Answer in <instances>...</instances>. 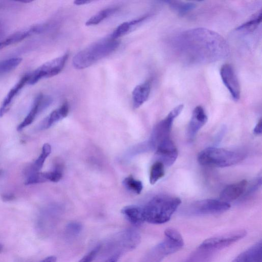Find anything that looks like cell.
Listing matches in <instances>:
<instances>
[{
  "label": "cell",
  "instance_id": "obj_23",
  "mask_svg": "<svg viewBox=\"0 0 262 262\" xmlns=\"http://www.w3.org/2000/svg\"><path fill=\"white\" fill-rule=\"evenodd\" d=\"M261 10L254 15L250 20L238 27L236 30L244 32H252L257 28L261 21Z\"/></svg>",
  "mask_w": 262,
  "mask_h": 262
},
{
  "label": "cell",
  "instance_id": "obj_9",
  "mask_svg": "<svg viewBox=\"0 0 262 262\" xmlns=\"http://www.w3.org/2000/svg\"><path fill=\"white\" fill-rule=\"evenodd\" d=\"M220 75L233 99L237 101L240 98L241 87L232 66L228 63L223 65L220 70Z\"/></svg>",
  "mask_w": 262,
  "mask_h": 262
},
{
  "label": "cell",
  "instance_id": "obj_24",
  "mask_svg": "<svg viewBox=\"0 0 262 262\" xmlns=\"http://www.w3.org/2000/svg\"><path fill=\"white\" fill-rule=\"evenodd\" d=\"M164 165L159 161L155 162L151 167L149 182L151 185L155 184L164 176Z\"/></svg>",
  "mask_w": 262,
  "mask_h": 262
},
{
  "label": "cell",
  "instance_id": "obj_28",
  "mask_svg": "<svg viewBox=\"0 0 262 262\" xmlns=\"http://www.w3.org/2000/svg\"><path fill=\"white\" fill-rule=\"evenodd\" d=\"M25 182V185H30L47 182L44 172H37L30 173L27 176Z\"/></svg>",
  "mask_w": 262,
  "mask_h": 262
},
{
  "label": "cell",
  "instance_id": "obj_16",
  "mask_svg": "<svg viewBox=\"0 0 262 262\" xmlns=\"http://www.w3.org/2000/svg\"><path fill=\"white\" fill-rule=\"evenodd\" d=\"M149 16V15H145L120 24L110 34L109 37L112 39L117 40L119 37L131 32L134 29L146 20Z\"/></svg>",
  "mask_w": 262,
  "mask_h": 262
},
{
  "label": "cell",
  "instance_id": "obj_22",
  "mask_svg": "<svg viewBox=\"0 0 262 262\" xmlns=\"http://www.w3.org/2000/svg\"><path fill=\"white\" fill-rule=\"evenodd\" d=\"M166 2L173 11L181 15H185L196 7V4L191 2L171 1Z\"/></svg>",
  "mask_w": 262,
  "mask_h": 262
},
{
  "label": "cell",
  "instance_id": "obj_32",
  "mask_svg": "<svg viewBox=\"0 0 262 262\" xmlns=\"http://www.w3.org/2000/svg\"><path fill=\"white\" fill-rule=\"evenodd\" d=\"M2 199L3 201L9 202L13 200L15 196L11 193H5L2 195Z\"/></svg>",
  "mask_w": 262,
  "mask_h": 262
},
{
  "label": "cell",
  "instance_id": "obj_27",
  "mask_svg": "<svg viewBox=\"0 0 262 262\" xmlns=\"http://www.w3.org/2000/svg\"><path fill=\"white\" fill-rule=\"evenodd\" d=\"M47 181L57 182L60 180L62 177V168L60 165H56L54 170L44 172Z\"/></svg>",
  "mask_w": 262,
  "mask_h": 262
},
{
  "label": "cell",
  "instance_id": "obj_18",
  "mask_svg": "<svg viewBox=\"0 0 262 262\" xmlns=\"http://www.w3.org/2000/svg\"><path fill=\"white\" fill-rule=\"evenodd\" d=\"M28 80L29 74L24 75L10 90L0 107V117L3 116L9 111L13 99L24 85L28 83Z\"/></svg>",
  "mask_w": 262,
  "mask_h": 262
},
{
  "label": "cell",
  "instance_id": "obj_37",
  "mask_svg": "<svg viewBox=\"0 0 262 262\" xmlns=\"http://www.w3.org/2000/svg\"><path fill=\"white\" fill-rule=\"evenodd\" d=\"M2 246L0 245V251L2 250Z\"/></svg>",
  "mask_w": 262,
  "mask_h": 262
},
{
  "label": "cell",
  "instance_id": "obj_29",
  "mask_svg": "<svg viewBox=\"0 0 262 262\" xmlns=\"http://www.w3.org/2000/svg\"><path fill=\"white\" fill-rule=\"evenodd\" d=\"M82 229V225L77 222H71L67 225L66 233L69 236H75L78 234Z\"/></svg>",
  "mask_w": 262,
  "mask_h": 262
},
{
  "label": "cell",
  "instance_id": "obj_19",
  "mask_svg": "<svg viewBox=\"0 0 262 262\" xmlns=\"http://www.w3.org/2000/svg\"><path fill=\"white\" fill-rule=\"evenodd\" d=\"M122 214L131 224L139 226L144 222L142 208L136 205H128L124 207L121 211Z\"/></svg>",
  "mask_w": 262,
  "mask_h": 262
},
{
  "label": "cell",
  "instance_id": "obj_1",
  "mask_svg": "<svg viewBox=\"0 0 262 262\" xmlns=\"http://www.w3.org/2000/svg\"><path fill=\"white\" fill-rule=\"evenodd\" d=\"M118 40L110 37L97 41L78 52L73 57L75 69H86L114 52L119 46Z\"/></svg>",
  "mask_w": 262,
  "mask_h": 262
},
{
  "label": "cell",
  "instance_id": "obj_30",
  "mask_svg": "<svg viewBox=\"0 0 262 262\" xmlns=\"http://www.w3.org/2000/svg\"><path fill=\"white\" fill-rule=\"evenodd\" d=\"M101 248L100 245H98L93 250L90 251L85 255H84L80 260L78 262H92L97 256L98 252Z\"/></svg>",
  "mask_w": 262,
  "mask_h": 262
},
{
  "label": "cell",
  "instance_id": "obj_12",
  "mask_svg": "<svg viewBox=\"0 0 262 262\" xmlns=\"http://www.w3.org/2000/svg\"><path fill=\"white\" fill-rule=\"evenodd\" d=\"M207 121V116L202 106H196L193 111L187 129V136L192 139Z\"/></svg>",
  "mask_w": 262,
  "mask_h": 262
},
{
  "label": "cell",
  "instance_id": "obj_17",
  "mask_svg": "<svg viewBox=\"0 0 262 262\" xmlns=\"http://www.w3.org/2000/svg\"><path fill=\"white\" fill-rule=\"evenodd\" d=\"M69 111V104L67 102H65L59 107L52 112L49 116L44 119L39 125V128L40 129L49 128L56 122L66 117Z\"/></svg>",
  "mask_w": 262,
  "mask_h": 262
},
{
  "label": "cell",
  "instance_id": "obj_5",
  "mask_svg": "<svg viewBox=\"0 0 262 262\" xmlns=\"http://www.w3.org/2000/svg\"><path fill=\"white\" fill-rule=\"evenodd\" d=\"M246 233L245 230H239L213 236L204 241L199 248L204 251L222 249L243 238Z\"/></svg>",
  "mask_w": 262,
  "mask_h": 262
},
{
  "label": "cell",
  "instance_id": "obj_21",
  "mask_svg": "<svg viewBox=\"0 0 262 262\" xmlns=\"http://www.w3.org/2000/svg\"><path fill=\"white\" fill-rule=\"evenodd\" d=\"M118 9V8L117 7L105 8L88 19L85 22V25L87 26H92L98 25L104 19L115 13Z\"/></svg>",
  "mask_w": 262,
  "mask_h": 262
},
{
  "label": "cell",
  "instance_id": "obj_6",
  "mask_svg": "<svg viewBox=\"0 0 262 262\" xmlns=\"http://www.w3.org/2000/svg\"><path fill=\"white\" fill-rule=\"evenodd\" d=\"M183 107V104L176 106L156 126L152 137V142L155 147L161 142L170 138V134L173 121L181 113Z\"/></svg>",
  "mask_w": 262,
  "mask_h": 262
},
{
  "label": "cell",
  "instance_id": "obj_3",
  "mask_svg": "<svg viewBox=\"0 0 262 262\" xmlns=\"http://www.w3.org/2000/svg\"><path fill=\"white\" fill-rule=\"evenodd\" d=\"M243 154L224 148L208 147L200 152L198 160L200 164L225 167L235 165L242 161Z\"/></svg>",
  "mask_w": 262,
  "mask_h": 262
},
{
  "label": "cell",
  "instance_id": "obj_31",
  "mask_svg": "<svg viewBox=\"0 0 262 262\" xmlns=\"http://www.w3.org/2000/svg\"><path fill=\"white\" fill-rule=\"evenodd\" d=\"M262 132V121L261 119H260V120L258 121L257 123L256 124V126L253 129V133L257 135H260Z\"/></svg>",
  "mask_w": 262,
  "mask_h": 262
},
{
  "label": "cell",
  "instance_id": "obj_4",
  "mask_svg": "<svg viewBox=\"0 0 262 262\" xmlns=\"http://www.w3.org/2000/svg\"><path fill=\"white\" fill-rule=\"evenodd\" d=\"M69 56V53H66L40 66L29 74L28 83L33 85L42 78H50L60 73L63 69Z\"/></svg>",
  "mask_w": 262,
  "mask_h": 262
},
{
  "label": "cell",
  "instance_id": "obj_34",
  "mask_svg": "<svg viewBox=\"0 0 262 262\" xmlns=\"http://www.w3.org/2000/svg\"><path fill=\"white\" fill-rule=\"evenodd\" d=\"M91 1H85V0H75L74 1V4L76 6H81L83 5L88 4L91 3Z\"/></svg>",
  "mask_w": 262,
  "mask_h": 262
},
{
  "label": "cell",
  "instance_id": "obj_10",
  "mask_svg": "<svg viewBox=\"0 0 262 262\" xmlns=\"http://www.w3.org/2000/svg\"><path fill=\"white\" fill-rule=\"evenodd\" d=\"M155 147L156 154L158 158V161L161 162L166 166H170L174 163L178 157V152L170 138L161 142Z\"/></svg>",
  "mask_w": 262,
  "mask_h": 262
},
{
  "label": "cell",
  "instance_id": "obj_25",
  "mask_svg": "<svg viewBox=\"0 0 262 262\" xmlns=\"http://www.w3.org/2000/svg\"><path fill=\"white\" fill-rule=\"evenodd\" d=\"M19 57H12L0 61V74L9 73L15 69L21 62Z\"/></svg>",
  "mask_w": 262,
  "mask_h": 262
},
{
  "label": "cell",
  "instance_id": "obj_13",
  "mask_svg": "<svg viewBox=\"0 0 262 262\" xmlns=\"http://www.w3.org/2000/svg\"><path fill=\"white\" fill-rule=\"evenodd\" d=\"M247 186L246 180L227 186L221 192L220 200L229 203L236 200L245 192Z\"/></svg>",
  "mask_w": 262,
  "mask_h": 262
},
{
  "label": "cell",
  "instance_id": "obj_11",
  "mask_svg": "<svg viewBox=\"0 0 262 262\" xmlns=\"http://www.w3.org/2000/svg\"><path fill=\"white\" fill-rule=\"evenodd\" d=\"M52 99L48 96L39 94L35 99L32 106L24 120L17 127L18 131H20L27 126L30 125L35 119L37 115L47 108L52 103Z\"/></svg>",
  "mask_w": 262,
  "mask_h": 262
},
{
  "label": "cell",
  "instance_id": "obj_7",
  "mask_svg": "<svg viewBox=\"0 0 262 262\" xmlns=\"http://www.w3.org/2000/svg\"><path fill=\"white\" fill-rule=\"evenodd\" d=\"M230 208V205L220 200L205 199L192 203L190 211L194 214L207 215L224 212Z\"/></svg>",
  "mask_w": 262,
  "mask_h": 262
},
{
  "label": "cell",
  "instance_id": "obj_26",
  "mask_svg": "<svg viewBox=\"0 0 262 262\" xmlns=\"http://www.w3.org/2000/svg\"><path fill=\"white\" fill-rule=\"evenodd\" d=\"M124 186L129 191L140 194L143 189L142 183L136 180L132 175L126 177L123 181Z\"/></svg>",
  "mask_w": 262,
  "mask_h": 262
},
{
  "label": "cell",
  "instance_id": "obj_8",
  "mask_svg": "<svg viewBox=\"0 0 262 262\" xmlns=\"http://www.w3.org/2000/svg\"><path fill=\"white\" fill-rule=\"evenodd\" d=\"M164 235L165 238L156 248L160 256H164L175 253L184 246L183 237L176 229L167 228L164 231Z\"/></svg>",
  "mask_w": 262,
  "mask_h": 262
},
{
  "label": "cell",
  "instance_id": "obj_20",
  "mask_svg": "<svg viewBox=\"0 0 262 262\" xmlns=\"http://www.w3.org/2000/svg\"><path fill=\"white\" fill-rule=\"evenodd\" d=\"M51 152V146L50 144L48 143H45L42 146L41 152L39 157L31 166L28 167L25 170V174L27 176L32 173L39 172Z\"/></svg>",
  "mask_w": 262,
  "mask_h": 262
},
{
  "label": "cell",
  "instance_id": "obj_14",
  "mask_svg": "<svg viewBox=\"0 0 262 262\" xmlns=\"http://www.w3.org/2000/svg\"><path fill=\"white\" fill-rule=\"evenodd\" d=\"M151 90V82L147 80L137 85L132 92L133 106L134 108L141 106L148 99Z\"/></svg>",
  "mask_w": 262,
  "mask_h": 262
},
{
  "label": "cell",
  "instance_id": "obj_2",
  "mask_svg": "<svg viewBox=\"0 0 262 262\" xmlns=\"http://www.w3.org/2000/svg\"><path fill=\"white\" fill-rule=\"evenodd\" d=\"M181 203V200L176 196H155L142 208L144 222L152 224L166 223L169 221Z\"/></svg>",
  "mask_w": 262,
  "mask_h": 262
},
{
  "label": "cell",
  "instance_id": "obj_33",
  "mask_svg": "<svg viewBox=\"0 0 262 262\" xmlns=\"http://www.w3.org/2000/svg\"><path fill=\"white\" fill-rule=\"evenodd\" d=\"M119 257V253L115 254L108 258L105 262H118Z\"/></svg>",
  "mask_w": 262,
  "mask_h": 262
},
{
  "label": "cell",
  "instance_id": "obj_35",
  "mask_svg": "<svg viewBox=\"0 0 262 262\" xmlns=\"http://www.w3.org/2000/svg\"><path fill=\"white\" fill-rule=\"evenodd\" d=\"M57 258L55 256H50L45 258L39 262H56Z\"/></svg>",
  "mask_w": 262,
  "mask_h": 262
},
{
  "label": "cell",
  "instance_id": "obj_15",
  "mask_svg": "<svg viewBox=\"0 0 262 262\" xmlns=\"http://www.w3.org/2000/svg\"><path fill=\"white\" fill-rule=\"evenodd\" d=\"M261 242H257L239 254L232 262H261Z\"/></svg>",
  "mask_w": 262,
  "mask_h": 262
},
{
  "label": "cell",
  "instance_id": "obj_36",
  "mask_svg": "<svg viewBox=\"0 0 262 262\" xmlns=\"http://www.w3.org/2000/svg\"><path fill=\"white\" fill-rule=\"evenodd\" d=\"M6 47L4 41L0 42V50L5 48Z\"/></svg>",
  "mask_w": 262,
  "mask_h": 262
}]
</instances>
